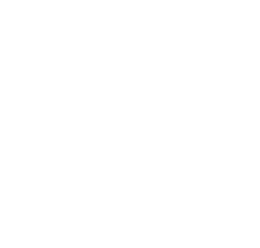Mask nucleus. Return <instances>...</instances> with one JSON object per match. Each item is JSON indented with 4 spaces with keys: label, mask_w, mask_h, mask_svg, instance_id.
<instances>
[]
</instances>
